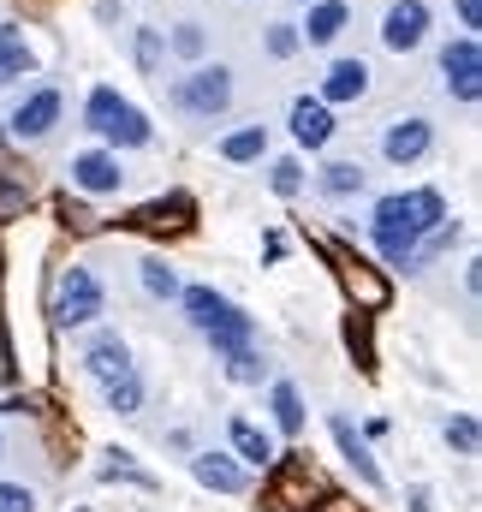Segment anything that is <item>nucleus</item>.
Masks as SVG:
<instances>
[{"label": "nucleus", "instance_id": "nucleus-18", "mask_svg": "<svg viewBox=\"0 0 482 512\" xmlns=\"http://www.w3.org/2000/svg\"><path fill=\"white\" fill-rule=\"evenodd\" d=\"M36 72V48L18 24H0V84H18Z\"/></svg>", "mask_w": 482, "mask_h": 512}, {"label": "nucleus", "instance_id": "nucleus-5", "mask_svg": "<svg viewBox=\"0 0 482 512\" xmlns=\"http://www.w3.org/2000/svg\"><path fill=\"white\" fill-rule=\"evenodd\" d=\"M66 120V96L54 90V84H36V90H24L18 96V108L0 120L12 143H42V137H54V126Z\"/></svg>", "mask_w": 482, "mask_h": 512}, {"label": "nucleus", "instance_id": "nucleus-32", "mask_svg": "<svg viewBox=\"0 0 482 512\" xmlns=\"http://www.w3.org/2000/svg\"><path fill=\"white\" fill-rule=\"evenodd\" d=\"M0 459H6V435H0Z\"/></svg>", "mask_w": 482, "mask_h": 512}, {"label": "nucleus", "instance_id": "nucleus-24", "mask_svg": "<svg viewBox=\"0 0 482 512\" xmlns=\"http://www.w3.org/2000/svg\"><path fill=\"white\" fill-rule=\"evenodd\" d=\"M304 185H310V179H304V161H298V155H274V161H268V191H274V197H304Z\"/></svg>", "mask_w": 482, "mask_h": 512}, {"label": "nucleus", "instance_id": "nucleus-9", "mask_svg": "<svg viewBox=\"0 0 482 512\" xmlns=\"http://www.w3.org/2000/svg\"><path fill=\"white\" fill-rule=\"evenodd\" d=\"M66 173H72V185H78L84 197H120V191H125L120 155H114V149H102V143H96V149H78Z\"/></svg>", "mask_w": 482, "mask_h": 512}, {"label": "nucleus", "instance_id": "nucleus-4", "mask_svg": "<svg viewBox=\"0 0 482 512\" xmlns=\"http://www.w3.org/2000/svg\"><path fill=\"white\" fill-rule=\"evenodd\" d=\"M102 310H108V292H102L96 268H84V262L60 268V286H54V322L72 334V328H96Z\"/></svg>", "mask_w": 482, "mask_h": 512}, {"label": "nucleus", "instance_id": "nucleus-13", "mask_svg": "<svg viewBox=\"0 0 482 512\" xmlns=\"http://www.w3.org/2000/svg\"><path fill=\"white\" fill-rule=\"evenodd\" d=\"M78 364H84V376H96V382H114V376H125V370H131V346H125L114 328H96V334L84 340Z\"/></svg>", "mask_w": 482, "mask_h": 512}, {"label": "nucleus", "instance_id": "nucleus-17", "mask_svg": "<svg viewBox=\"0 0 482 512\" xmlns=\"http://www.w3.org/2000/svg\"><path fill=\"white\" fill-rule=\"evenodd\" d=\"M227 441H233V459L239 465H274V435L268 429H256L250 417H227Z\"/></svg>", "mask_w": 482, "mask_h": 512}, {"label": "nucleus", "instance_id": "nucleus-25", "mask_svg": "<svg viewBox=\"0 0 482 512\" xmlns=\"http://www.w3.org/2000/svg\"><path fill=\"white\" fill-rule=\"evenodd\" d=\"M108 387V411L114 417H137L143 411V376L137 370H125V376H114V382H102Z\"/></svg>", "mask_w": 482, "mask_h": 512}, {"label": "nucleus", "instance_id": "nucleus-19", "mask_svg": "<svg viewBox=\"0 0 482 512\" xmlns=\"http://www.w3.org/2000/svg\"><path fill=\"white\" fill-rule=\"evenodd\" d=\"M215 155H221V161H233V167H244V161H262V155H268V126H262V120L233 126L221 143H215Z\"/></svg>", "mask_w": 482, "mask_h": 512}, {"label": "nucleus", "instance_id": "nucleus-33", "mask_svg": "<svg viewBox=\"0 0 482 512\" xmlns=\"http://www.w3.org/2000/svg\"><path fill=\"white\" fill-rule=\"evenodd\" d=\"M298 6H310V0H298Z\"/></svg>", "mask_w": 482, "mask_h": 512}, {"label": "nucleus", "instance_id": "nucleus-26", "mask_svg": "<svg viewBox=\"0 0 482 512\" xmlns=\"http://www.w3.org/2000/svg\"><path fill=\"white\" fill-rule=\"evenodd\" d=\"M441 435H447V447H453L459 459H477V441H482V429H477V417H471V411H453Z\"/></svg>", "mask_w": 482, "mask_h": 512}, {"label": "nucleus", "instance_id": "nucleus-15", "mask_svg": "<svg viewBox=\"0 0 482 512\" xmlns=\"http://www.w3.org/2000/svg\"><path fill=\"white\" fill-rule=\"evenodd\" d=\"M286 126H292V143L298 149H328L334 143V108H322L316 96H298L292 114H286Z\"/></svg>", "mask_w": 482, "mask_h": 512}, {"label": "nucleus", "instance_id": "nucleus-2", "mask_svg": "<svg viewBox=\"0 0 482 512\" xmlns=\"http://www.w3.org/2000/svg\"><path fill=\"white\" fill-rule=\"evenodd\" d=\"M233 66L227 60H203V66H185L173 84H167V108L173 114H185V120H221L227 108H233Z\"/></svg>", "mask_w": 482, "mask_h": 512}, {"label": "nucleus", "instance_id": "nucleus-1", "mask_svg": "<svg viewBox=\"0 0 482 512\" xmlns=\"http://www.w3.org/2000/svg\"><path fill=\"white\" fill-rule=\"evenodd\" d=\"M84 131H96L102 137V149H149L155 143V126H149V114L137 108V102H125L114 84H96L90 96H84Z\"/></svg>", "mask_w": 482, "mask_h": 512}, {"label": "nucleus", "instance_id": "nucleus-29", "mask_svg": "<svg viewBox=\"0 0 482 512\" xmlns=\"http://www.w3.org/2000/svg\"><path fill=\"white\" fill-rule=\"evenodd\" d=\"M161 54H167V48H161V30H137V66H143V72H155V66H161Z\"/></svg>", "mask_w": 482, "mask_h": 512}, {"label": "nucleus", "instance_id": "nucleus-31", "mask_svg": "<svg viewBox=\"0 0 482 512\" xmlns=\"http://www.w3.org/2000/svg\"><path fill=\"white\" fill-rule=\"evenodd\" d=\"M411 512H435L429 507V489H411Z\"/></svg>", "mask_w": 482, "mask_h": 512}, {"label": "nucleus", "instance_id": "nucleus-8", "mask_svg": "<svg viewBox=\"0 0 482 512\" xmlns=\"http://www.w3.org/2000/svg\"><path fill=\"white\" fill-rule=\"evenodd\" d=\"M429 149H435V126L423 114H399V120H387V131H381V161L387 167H417Z\"/></svg>", "mask_w": 482, "mask_h": 512}, {"label": "nucleus", "instance_id": "nucleus-22", "mask_svg": "<svg viewBox=\"0 0 482 512\" xmlns=\"http://www.w3.org/2000/svg\"><path fill=\"white\" fill-rule=\"evenodd\" d=\"M316 191L322 197H363L369 191V173H363V161H328L316 173Z\"/></svg>", "mask_w": 482, "mask_h": 512}, {"label": "nucleus", "instance_id": "nucleus-20", "mask_svg": "<svg viewBox=\"0 0 482 512\" xmlns=\"http://www.w3.org/2000/svg\"><path fill=\"white\" fill-rule=\"evenodd\" d=\"M161 48H167L173 60H185V66H203V54H209V30H203L197 18H179L173 30H161Z\"/></svg>", "mask_w": 482, "mask_h": 512}, {"label": "nucleus", "instance_id": "nucleus-21", "mask_svg": "<svg viewBox=\"0 0 482 512\" xmlns=\"http://www.w3.org/2000/svg\"><path fill=\"white\" fill-rule=\"evenodd\" d=\"M137 280H143V292H149L155 304H179V292H185V280H179V268H173L167 256H143V262H137Z\"/></svg>", "mask_w": 482, "mask_h": 512}, {"label": "nucleus", "instance_id": "nucleus-3", "mask_svg": "<svg viewBox=\"0 0 482 512\" xmlns=\"http://www.w3.org/2000/svg\"><path fill=\"white\" fill-rule=\"evenodd\" d=\"M369 245H375V256L387 268H411L417 262L423 233H417V215H411V197L405 191L375 197V209H369Z\"/></svg>", "mask_w": 482, "mask_h": 512}, {"label": "nucleus", "instance_id": "nucleus-28", "mask_svg": "<svg viewBox=\"0 0 482 512\" xmlns=\"http://www.w3.org/2000/svg\"><path fill=\"white\" fill-rule=\"evenodd\" d=\"M0 512H36V489L30 483H0Z\"/></svg>", "mask_w": 482, "mask_h": 512}, {"label": "nucleus", "instance_id": "nucleus-11", "mask_svg": "<svg viewBox=\"0 0 482 512\" xmlns=\"http://www.w3.org/2000/svg\"><path fill=\"white\" fill-rule=\"evenodd\" d=\"M328 429H334V441H340V459L352 465V477H358V483L369 489V495H381V489H387V477H381V465H375L369 441L358 435V423H352L346 411H334V417H328Z\"/></svg>", "mask_w": 482, "mask_h": 512}, {"label": "nucleus", "instance_id": "nucleus-7", "mask_svg": "<svg viewBox=\"0 0 482 512\" xmlns=\"http://www.w3.org/2000/svg\"><path fill=\"white\" fill-rule=\"evenodd\" d=\"M441 84H447V96H459L465 108L482 96V48H477V36H453V42L441 48Z\"/></svg>", "mask_w": 482, "mask_h": 512}, {"label": "nucleus", "instance_id": "nucleus-27", "mask_svg": "<svg viewBox=\"0 0 482 512\" xmlns=\"http://www.w3.org/2000/svg\"><path fill=\"white\" fill-rule=\"evenodd\" d=\"M298 48H304V42H298V24H292V18H274V24L262 30V54H268V60H292Z\"/></svg>", "mask_w": 482, "mask_h": 512}, {"label": "nucleus", "instance_id": "nucleus-14", "mask_svg": "<svg viewBox=\"0 0 482 512\" xmlns=\"http://www.w3.org/2000/svg\"><path fill=\"white\" fill-rule=\"evenodd\" d=\"M191 477L203 483V489H215V495H244L250 489V477H244V465L233 453H215V447H203V453H191Z\"/></svg>", "mask_w": 482, "mask_h": 512}, {"label": "nucleus", "instance_id": "nucleus-6", "mask_svg": "<svg viewBox=\"0 0 482 512\" xmlns=\"http://www.w3.org/2000/svg\"><path fill=\"white\" fill-rule=\"evenodd\" d=\"M429 24H435L429 0H393V6L381 12V48H387V54H417V48L429 42Z\"/></svg>", "mask_w": 482, "mask_h": 512}, {"label": "nucleus", "instance_id": "nucleus-16", "mask_svg": "<svg viewBox=\"0 0 482 512\" xmlns=\"http://www.w3.org/2000/svg\"><path fill=\"white\" fill-rule=\"evenodd\" d=\"M268 423H274V435L298 441V435L310 429V405H304V387H298V382H274V387H268Z\"/></svg>", "mask_w": 482, "mask_h": 512}, {"label": "nucleus", "instance_id": "nucleus-10", "mask_svg": "<svg viewBox=\"0 0 482 512\" xmlns=\"http://www.w3.org/2000/svg\"><path fill=\"white\" fill-rule=\"evenodd\" d=\"M369 84H375L369 60L346 54V60H334V66L322 72V90H316V102H322V108H352V102H363V96H369Z\"/></svg>", "mask_w": 482, "mask_h": 512}, {"label": "nucleus", "instance_id": "nucleus-23", "mask_svg": "<svg viewBox=\"0 0 482 512\" xmlns=\"http://www.w3.org/2000/svg\"><path fill=\"white\" fill-rule=\"evenodd\" d=\"M221 370H227V382L233 387H262L268 382V358H262L256 346H233V352H221Z\"/></svg>", "mask_w": 482, "mask_h": 512}, {"label": "nucleus", "instance_id": "nucleus-12", "mask_svg": "<svg viewBox=\"0 0 482 512\" xmlns=\"http://www.w3.org/2000/svg\"><path fill=\"white\" fill-rule=\"evenodd\" d=\"M346 30H352V0H310L304 24H298V42L304 48H334Z\"/></svg>", "mask_w": 482, "mask_h": 512}, {"label": "nucleus", "instance_id": "nucleus-30", "mask_svg": "<svg viewBox=\"0 0 482 512\" xmlns=\"http://www.w3.org/2000/svg\"><path fill=\"white\" fill-rule=\"evenodd\" d=\"M453 12H459L465 36H477V24H482V0H453Z\"/></svg>", "mask_w": 482, "mask_h": 512}]
</instances>
